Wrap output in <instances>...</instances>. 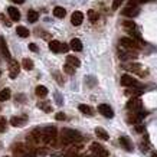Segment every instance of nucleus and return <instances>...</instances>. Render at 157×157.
<instances>
[{
  "mask_svg": "<svg viewBox=\"0 0 157 157\" xmlns=\"http://www.w3.org/2000/svg\"><path fill=\"white\" fill-rule=\"evenodd\" d=\"M82 140V136L75 130H69V128H63L61 134V141L63 144H74V143H79Z\"/></svg>",
  "mask_w": 157,
  "mask_h": 157,
  "instance_id": "obj_1",
  "label": "nucleus"
},
{
  "mask_svg": "<svg viewBox=\"0 0 157 157\" xmlns=\"http://www.w3.org/2000/svg\"><path fill=\"white\" fill-rule=\"evenodd\" d=\"M56 137H58V130L55 127H46L42 133V140L45 143H51L55 144L56 143Z\"/></svg>",
  "mask_w": 157,
  "mask_h": 157,
  "instance_id": "obj_2",
  "label": "nucleus"
},
{
  "mask_svg": "<svg viewBox=\"0 0 157 157\" xmlns=\"http://www.w3.org/2000/svg\"><path fill=\"white\" fill-rule=\"evenodd\" d=\"M140 13V7L137 6V0H130L127 7L123 10L124 16H128V17H134Z\"/></svg>",
  "mask_w": 157,
  "mask_h": 157,
  "instance_id": "obj_3",
  "label": "nucleus"
},
{
  "mask_svg": "<svg viewBox=\"0 0 157 157\" xmlns=\"http://www.w3.org/2000/svg\"><path fill=\"white\" fill-rule=\"evenodd\" d=\"M118 56L123 61H130V59H136L137 58V52H136V49H128L121 46L118 49Z\"/></svg>",
  "mask_w": 157,
  "mask_h": 157,
  "instance_id": "obj_4",
  "label": "nucleus"
},
{
  "mask_svg": "<svg viewBox=\"0 0 157 157\" xmlns=\"http://www.w3.org/2000/svg\"><path fill=\"white\" fill-rule=\"evenodd\" d=\"M123 68L125 71H130V72H134V74H138L140 76H146V72L143 71V67L137 63V62H130V63H124Z\"/></svg>",
  "mask_w": 157,
  "mask_h": 157,
  "instance_id": "obj_5",
  "label": "nucleus"
},
{
  "mask_svg": "<svg viewBox=\"0 0 157 157\" xmlns=\"http://www.w3.org/2000/svg\"><path fill=\"white\" fill-rule=\"evenodd\" d=\"M120 45L124 46V48L136 49V51H137V49L140 48V40H137V39H134V38H123L120 40Z\"/></svg>",
  "mask_w": 157,
  "mask_h": 157,
  "instance_id": "obj_6",
  "label": "nucleus"
},
{
  "mask_svg": "<svg viewBox=\"0 0 157 157\" xmlns=\"http://www.w3.org/2000/svg\"><path fill=\"white\" fill-rule=\"evenodd\" d=\"M127 109H128L130 113H137L141 109V100L137 98V97H133V98H130L128 102H127Z\"/></svg>",
  "mask_w": 157,
  "mask_h": 157,
  "instance_id": "obj_7",
  "label": "nucleus"
},
{
  "mask_svg": "<svg viewBox=\"0 0 157 157\" xmlns=\"http://www.w3.org/2000/svg\"><path fill=\"white\" fill-rule=\"evenodd\" d=\"M91 151L94 153V157H108V151L98 143L91 144Z\"/></svg>",
  "mask_w": 157,
  "mask_h": 157,
  "instance_id": "obj_8",
  "label": "nucleus"
},
{
  "mask_svg": "<svg viewBox=\"0 0 157 157\" xmlns=\"http://www.w3.org/2000/svg\"><path fill=\"white\" fill-rule=\"evenodd\" d=\"M98 111H100L101 115H104V117H107V118H113V117H114V111H113V108L107 104L98 105Z\"/></svg>",
  "mask_w": 157,
  "mask_h": 157,
  "instance_id": "obj_9",
  "label": "nucleus"
},
{
  "mask_svg": "<svg viewBox=\"0 0 157 157\" xmlns=\"http://www.w3.org/2000/svg\"><path fill=\"white\" fill-rule=\"evenodd\" d=\"M121 85L127 86V88H130V86H140L138 85V82L136 81L131 75H123L121 76Z\"/></svg>",
  "mask_w": 157,
  "mask_h": 157,
  "instance_id": "obj_10",
  "label": "nucleus"
},
{
  "mask_svg": "<svg viewBox=\"0 0 157 157\" xmlns=\"http://www.w3.org/2000/svg\"><path fill=\"white\" fill-rule=\"evenodd\" d=\"M19 71H20L19 63H17L16 61H9V76L12 78V79L19 75Z\"/></svg>",
  "mask_w": 157,
  "mask_h": 157,
  "instance_id": "obj_11",
  "label": "nucleus"
},
{
  "mask_svg": "<svg viewBox=\"0 0 157 157\" xmlns=\"http://www.w3.org/2000/svg\"><path fill=\"white\" fill-rule=\"evenodd\" d=\"M26 117L25 115H14V117H12L10 118V124L13 125V127H22V125H25L26 124Z\"/></svg>",
  "mask_w": 157,
  "mask_h": 157,
  "instance_id": "obj_12",
  "label": "nucleus"
},
{
  "mask_svg": "<svg viewBox=\"0 0 157 157\" xmlns=\"http://www.w3.org/2000/svg\"><path fill=\"white\" fill-rule=\"evenodd\" d=\"M82 20H84V14H82V12H79V10H76V12H74L71 16V22L74 26H79V25L82 23Z\"/></svg>",
  "mask_w": 157,
  "mask_h": 157,
  "instance_id": "obj_13",
  "label": "nucleus"
},
{
  "mask_svg": "<svg viewBox=\"0 0 157 157\" xmlns=\"http://www.w3.org/2000/svg\"><path fill=\"white\" fill-rule=\"evenodd\" d=\"M0 51H2V55L7 59V61H12V56H10V52H9V48H7V43H6L5 38L0 39Z\"/></svg>",
  "mask_w": 157,
  "mask_h": 157,
  "instance_id": "obj_14",
  "label": "nucleus"
},
{
  "mask_svg": "<svg viewBox=\"0 0 157 157\" xmlns=\"http://www.w3.org/2000/svg\"><path fill=\"white\" fill-rule=\"evenodd\" d=\"M143 94V90L140 86H130L125 90V95H130V97H140Z\"/></svg>",
  "mask_w": 157,
  "mask_h": 157,
  "instance_id": "obj_15",
  "label": "nucleus"
},
{
  "mask_svg": "<svg viewBox=\"0 0 157 157\" xmlns=\"http://www.w3.org/2000/svg\"><path fill=\"white\" fill-rule=\"evenodd\" d=\"M69 46H71L72 51H75V52H79V51H82V42L79 40V39L74 38L71 40V43H69Z\"/></svg>",
  "mask_w": 157,
  "mask_h": 157,
  "instance_id": "obj_16",
  "label": "nucleus"
},
{
  "mask_svg": "<svg viewBox=\"0 0 157 157\" xmlns=\"http://www.w3.org/2000/svg\"><path fill=\"white\" fill-rule=\"evenodd\" d=\"M7 13H9L10 19L14 20V22L20 20V13H19V10L16 9V7H9V9H7Z\"/></svg>",
  "mask_w": 157,
  "mask_h": 157,
  "instance_id": "obj_17",
  "label": "nucleus"
},
{
  "mask_svg": "<svg viewBox=\"0 0 157 157\" xmlns=\"http://www.w3.org/2000/svg\"><path fill=\"white\" fill-rule=\"evenodd\" d=\"M120 144H121V147H123L124 150H127V151H131V150H133L131 141H130L127 137H120Z\"/></svg>",
  "mask_w": 157,
  "mask_h": 157,
  "instance_id": "obj_18",
  "label": "nucleus"
},
{
  "mask_svg": "<svg viewBox=\"0 0 157 157\" xmlns=\"http://www.w3.org/2000/svg\"><path fill=\"white\" fill-rule=\"evenodd\" d=\"M61 46H62V43L59 42V40H51V42H49V49H51L53 53L61 52Z\"/></svg>",
  "mask_w": 157,
  "mask_h": 157,
  "instance_id": "obj_19",
  "label": "nucleus"
},
{
  "mask_svg": "<svg viewBox=\"0 0 157 157\" xmlns=\"http://www.w3.org/2000/svg\"><path fill=\"white\" fill-rule=\"evenodd\" d=\"M35 92H36V95L40 97V98H45V97L48 95V88L43 85H38L36 86V90H35Z\"/></svg>",
  "mask_w": 157,
  "mask_h": 157,
  "instance_id": "obj_20",
  "label": "nucleus"
},
{
  "mask_svg": "<svg viewBox=\"0 0 157 157\" xmlns=\"http://www.w3.org/2000/svg\"><path fill=\"white\" fill-rule=\"evenodd\" d=\"M65 14H67V10L63 9V7H59V6H58V7L53 9V16H55V17L63 19V17H65Z\"/></svg>",
  "mask_w": 157,
  "mask_h": 157,
  "instance_id": "obj_21",
  "label": "nucleus"
},
{
  "mask_svg": "<svg viewBox=\"0 0 157 157\" xmlns=\"http://www.w3.org/2000/svg\"><path fill=\"white\" fill-rule=\"evenodd\" d=\"M78 109L81 111L82 114H85V115H92V114H94V111H92V108H91L90 105L81 104V105H79V107H78Z\"/></svg>",
  "mask_w": 157,
  "mask_h": 157,
  "instance_id": "obj_22",
  "label": "nucleus"
},
{
  "mask_svg": "<svg viewBox=\"0 0 157 157\" xmlns=\"http://www.w3.org/2000/svg\"><path fill=\"white\" fill-rule=\"evenodd\" d=\"M95 134L101 138V140H108V138H109L108 133H107L104 128H101V127H97V128H95Z\"/></svg>",
  "mask_w": 157,
  "mask_h": 157,
  "instance_id": "obj_23",
  "label": "nucleus"
},
{
  "mask_svg": "<svg viewBox=\"0 0 157 157\" xmlns=\"http://www.w3.org/2000/svg\"><path fill=\"white\" fill-rule=\"evenodd\" d=\"M22 67H23L26 71H32V69H33V62H32V59H29V58H23Z\"/></svg>",
  "mask_w": 157,
  "mask_h": 157,
  "instance_id": "obj_24",
  "label": "nucleus"
},
{
  "mask_svg": "<svg viewBox=\"0 0 157 157\" xmlns=\"http://www.w3.org/2000/svg\"><path fill=\"white\" fill-rule=\"evenodd\" d=\"M16 33L19 35L20 38H28V36H29V30L26 28H23V26H17V28H16Z\"/></svg>",
  "mask_w": 157,
  "mask_h": 157,
  "instance_id": "obj_25",
  "label": "nucleus"
},
{
  "mask_svg": "<svg viewBox=\"0 0 157 157\" xmlns=\"http://www.w3.org/2000/svg\"><path fill=\"white\" fill-rule=\"evenodd\" d=\"M67 63H69V65H72V67L78 68L79 65H81V62H79V59L76 56H68L67 58Z\"/></svg>",
  "mask_w": 157,
  "mask_h": 157,
  "instance_id": "obj_26",
  "label": "nucleus"
},
{
  "mask_svg": "<svg viewBox=\"0 0 157 157\" xmlns=\"http://www.w3.org/2000/svg\"><path fill=\"white\" fill-rule=\"evenodd\" d=\"M38 17H39V14L35 12V10H29L28 12V20L30 22V23H35L36 20H38Z\"/></svg>",
  "mask_w": 157,
  "mask_h": 157,
  "instance_id": "obj_27",
  "label": "nucleus"
},
{
  "mask_svg": "<svg viewBox=\"0 0 157 157\" xmlns=\"http://www.w3.org/2000/svg\"><path fill=\"white\" fill-rule=\"evenodd\" d=\"M123 26L125 28V30H128V32L130 30H136V28H137L133 20H125V22H123Z\"/></svg>",
  "mask_w": 157,
  "mask_h": 157,
  "instance_id": "obj_28",
  "label": "nucleus"
},
{
  "mask_svg": "<svg viewBox=\"0 0 157 157\" xmlns=\"http://www.w3.org/2000/svg\"><path fill=\"white\" fill-rule=\"evenodd\" d=\"M10 98V90L5 88V90L0 91V101H7Z\"/></svg>",
  "mask_w": 157,
  "mask_h": 157,
  "instance_id": "obj_29",
  "label": "nucleus"
},
{
  "mask_svg": "<svg viewBox=\"0 0 157 157\" xmlns=\"http://www.w3.org/2000/svg\"><path fill=\"white\" fill-rule=\"evenodd\" d=\"M63 71L67 72V74H69V75H74V74H75V67H72V65L67 63V65L63 67Z\"/></svg>",
  "mask_w": 157,
  "mask_h": 157,
  "instance_id": "obj_30",
  "label": "nucleus"
},
{
  "mask_svg": "<svg viewBox=\"0 0 157 157\" xmlns=\"http://www.w3.org/2000/svg\"><path fill=\"white\" fill-rule=\"evenodd\" d=\"M88 17H90L91 22H95V20L98 19V13H97L95 10H90V12H88Z\"/></svg>",
  "mask_w": 157,
  "mask_h": 157,
  "instance_id": "obj_31",
  "label": "nucleus"
},
{
  "mask_svg": "<svg viewBox=\"0 0 157 157\" xmlns=\"http://www.w3.org/2000/svg\"><path fill=\"white\" fill-rule=\"evenodd\" d=\"M39 108H42V111H45V113H51V111H52L51 105L45 104V102H40V104H39Z\"/></svg>",
  "mask_w": 157,
  "mask_h": 157,
  "instance_id": "obj_32",
  "label": "nucleus"
},
{
  "mask_svg": "<svg viewBox=\"0 0 157 157\" xmlns=\"http://www.w3.org/2000/svg\"><path fill=\"white\" fill-rule=\"evenodd\" d=\"M36 154L38 156H46L48 154V148H36Z\"/></svg>",
  "mask_w": 157,
  "mask_h": 157,
  "instance_id": "obj_33",
  "label": "nucleus"
},
{
  "mask_svg": "<svg viewBox=\"0 0 157 157\" xmlns=\"http://www.w3.org/2000/svg\"><path fill=\"white\" fill-rule=\"evenodd\" d=\"M6 130V120L0 118V131H5Z\"/></svg>",
  "mask_w": 157,
  "mask_h": 157,
  "instance_id": "obj_34",
  "label": "nucleus"
},
{
  "mask_svg": "<svg viewBox=\"0 0 157 157\" xmlns=\"http://www.w3.org/2000/svg\"><path fill=\"white\" fill-rule=\"evenodd\" d=\"M123 3V0H114V3H113V9L114 10H117L120 7V5Z\"/></svg>",
  "mask_w": 157,
  "mask_h": 157,
  "instance_id": "obj_35",
  "label": "nucleus"
},
{
  "mask_svg": "<svg viewBox=\"0 0 157 157\" xmlns=\"http://www.w3.org/2000/svg\"><path fill=\"white\" fill-rule=\"evenodd\" d=\"M29 49H30L32 52H38V46H36L35 43H30V45H29Z\"/></svg>",
  "mask_w": 157,
  "mask_h": 157,
  "instance_id": "obj_36",
  "label": "nucleus"
},
{
  "mask_svg": "<svg viewBox=\"0 0 157 157\" xmlns=\"http://www.w3.org/2000/svg\"><path fill=\"white\" fill-rule=\"evenodd\" d=\"M68 49H69V46H68L67 43H62V46H61V52H68Z\"/></svg>",
  "mask_w": 157,
  "mask_h": 157,
  "instance_id": "obj_37",
  "label": "nucleus"
},
{
  "mask_svg": "<svg viewBox=\"0 0 157 157\" xmlns=\"http://www.w3.org/2000/svg\"><path fill=\"white\" fill-rule=\"evenodd\" d=\"M0 20H3V22H5V25L6 26H10V22L7 19H6L5 16H3V14H0Z\"/></svg>",
  "mask_w": 157,
  "mask_h": 157,
  "instance_id": "obj_38",
  "label": "nucleus"
},
{
  "mask_svg": "<svg viewBox=\"0 0 157 157\" xmlns=\"http://www.w3.org/2000/svg\"><path fill=\"white\" fill-rule=\"evenodd\" d=\"M67 117H65V114L63 113H58L56 114V120H65Z\"/></svg>",
  "mask_w": 157,
  "mask_h": 157,
  "instance_id": "obj_39",
  "label": "nucleus"
},
{
  "mask_svg": "<svg viewBox=\"0 0 157 157\" xmlns=\"http://www.w3.org/2000/svg\"><path fill=\"white\" fill-rule=\"evenodd\" d=\"M136 131H137V133H144V127L143 125H137V127H136Z\"/></svg>",
  "mask_w": 157,
  "mask_h": 157,
  "instance_id": "obj_40",
  "label": "nucleus"
},
{
  "mask_svg": "<svg viewBox=\"0 0 157 157\" xmlns=\"http://www.w3.org/2000/svg\"><path fill=\"white\" fill-rule=\"evenodd\" d=\"M13 3H16V5H22V3H25V0H12Z\"/></svg>",
  "mask_w": 157,
  "mask_h": 157,
  "instance_id": "obj_41",
  "label": "nucleus"
},
{
  "mask_svg": "<svg viewBox=\"0 0 157 157\" xmlns=\"http://www.w3.org/2000/svg\"><path fill=\"white\" fill-rule=\"evenodd\" d=\"M153 157H157V153H153Z\"/></svg>",
  "mask_w": 157,
  "mask_h": 157,
  "instance_id": "obj_42",
  "label": "nucleus"
}]
</instances>
